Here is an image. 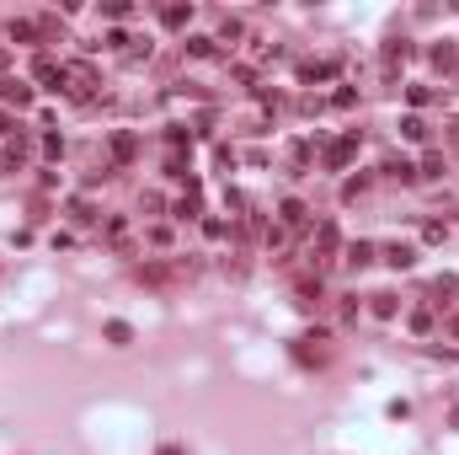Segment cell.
<instances>
[{
	"label": "cell",
	"mask_w": 459,
	"mask_h": 455,
	"mask_svg": "<svg viewBox=\"0 0 459 455\" xmlns=\"http://www.w3.org/2000/svg\"><path fill=\"white\" fill-rule=\"evenodd\" d=\"M384 263H390V268H411V263H417V247H411V241H390V247H384Z\"/></svg>",
	"instance_id": "277c9868"
},
{
	"label": "cell",
	"mask_w": 459,
	"mask_h": 455,
	"mask_svg": "<svg viewBox=\"0 0 459 455\" xmlns=\"http://www.w3.org/2000/svg\"><path fill=\"white\" fill-rule=\"evenodd\" d=\"M32 75L43 81V91H64V81H70V70L54 64V59H38V64H32Z\"/></svg>",
	"instance_id": "6da1fadb"
},
{
	"label": "cell",
	"mask_w": 459,
	"mask_h": 455,
	"mask_svg": "<svg viewBox=\"0 0 459 455\" xmlns=\"http://www.w3.org/2000/svg\"><path fill=\"white\" fill-rule=\"evenodd\" d=\"M160 21H166V27H187V21H193V6H166Z\"/></svg>",
	"instance_id": "30bf717a"
},
{
	"label": "cell",
	"mask_w": 459,
	"mask_h": 455,
	"mask_svg": "<svg viewBox=\"0 0 459 455\" xmlns=\"http://www.w3.org/2000/svg\"><path fill=\"white\" fill-rule=\"evenodd\" d=\"M134 134H113V156H118V161H134Z\"/></svg>",
	"instance_id": "8fae6325"
},
{
	"label": "cell",
	"mask_w": 459,
	"mask_h": 455,
	"mask_svg": "<svg viewBox=\"0 0 459 455\" xmlns=\"http://www.w3.org/2000/svg\"><path fill=\"white\" fill-rule=\"evenodd\" d=\"M11 43H38V27L32 21H11Z\"/></svg>",
	"instance_id": "4fadbf2b"
},
{
	"label": "cell",
	"mask_w": 459,
	"mask_h": 455,
	"mask_svg": "<svg viewBox=\"0 0 459 455\" xmlns=\"http://www.w3.org/2000/svg\"><path fill=\"white\" fill-rule=\"evenodd\" d=\"M443 236H449V225H443V220H427V225H422V241H443Z\"/></svg>",
	"instance_id": "ac0fdd59"
},
{
	"label": "cell",
	"mask_w": 459,
	"mask_h": 455,
	"mask_svg": "<svg viewBox=\"0 0 459 455\" xmlns=\"http://www.w3.org/2000/svg\"><path fill=\"white\" fill-rule=\"evenodd\" d=\"M353 156H358V140H353V134H347V140H337V145H326V166H331V171H342Z\"/></svg>",
	"instance_id": "7a4b0ae2"
},
{
	"label": "cell",
	"mask_w": 459,
	"mask_h": 455,
	"mask_svg": "<svg viewBox=\"0 0 459 455\" xmlns=\"http://www.w3.org/2000/svg\"><path fill=\"white\" fill-rule=\"evenodd\" d=\"M43 156H48V161H59V156H64V140H59V134H48V140H43Z\"/></svg>",
	"instance_id": "ffe728a7"
},
{
	"label": "cell",
	"mask_w": 459,
	"mask_h": 455,
	"mask_svg": "<svg viewBox=\"0 0 459 455\" xmlns=\"http://www.w3.org/2000/svg\"><path fill=\"white\" fill-rule=\"evenodd\" d=\"M278 220H283V225H304V204H300V198H289V204L278 209Z\"/></svg>",
	"instance_id": "7c38bea8"
},
{
	"label": "cell",
	"mask_w": 459,
	"mask_h": 455,
	"mask_svg": "<svg viewBox=\"0 0 459 455\" xmlns=\"http://www.w3.org/2000/svg\"><path fill=\"white\" fill-rule=\"evenodd\" d=\"M422 171H427V177H443V156H438V150H433V156L422 161Z\"/></svg>",
	"instance_id": "44dd1931"
},
{
	"label": "cell",
	"mask_w": 459,
	"mask_h": 455,
	"mask_svg": "<svg viewBox=\"0 0 459 455\" xmlns=\"http://www.w3.org/2000/svg\"><path fill=\"white\" fill-rule=\"evenodd\" d=\"M400 134H406V140H427V124H422V118H400Z\"/></svg>",
	"instance_id": "5bb4252c"
},
{
	"label": "cell",
	"mask_w": 459,
	"mask_h": 455,
	"mask_svg": "<svg viewBox=\"0 0 459 455\" xmlns=\"http://www.w3.org/2000/svg\"><path fill=\"white\" fill-rule=\"evenodd\" d=\"M454 59H459V54L449 48V43H438V48H433V64H438V70H454Z\"/></svg>",
	"instance_id": "2e32d148"
},
{
	"label": "cell",
	"mask_w": 459,
	"mask_h": 455,
	"mask_svg": "<svg viewBox=\"0 0 459 455\" xmlns=\"http://www.w3.org/2000/svg\"><path fill=\"white\" fill-rule=\"evenodd\" d=\"M0 102H17V107H27V102H32V91H27L21 81H0Z\"/></svg>",
	"instance_id": "ba28073f"
},
{
	"label": "cell",
	"mask_w": 459,
	"mask_h": 455,
	"mask_svg": "<svg viewBox=\"0 0 459 455\" xmlns=\"http://www.w3.org/2000/svg\"><path fill=\"white\" fill-rule=\"evenodd\" d=\"M374 263V241H353L347 247V268H369Z\"/></svg>",
	"instance_id": "52a82bcc"
},
{
	"label": "cell",
	"mask_w": 459,
	"mask_h": 455,
	"mask_svg": "<svg viewBox=\"0 0 459 455\" xmlns=\"http://www.w3.org/2000/svg\"><path fill=\"white\" fill-rule=\"evenodd\" d=\"M107 343H113V349H128V343H134V327H128V322H107Z\"/></svg>",
	"instance_id": "9c48e42d"
},
{
	"label": "cell",
	"mask_w": 459,
	"mask_h": 455,
	"mask_svg": "<svg viewBox=\"0 0 459 455\" xmlns=\"http://www.w3.org/2000/svg\"><path fill=\"white\" fill-rule=\"evenodd\" d=\"M395 295H374V316H380V322H390V316H395Z\"/></svg>",
	"instance_id": "9a60e30c"
},
{
	"label": "cell",
	"mask_w": 459,
	"mask_h": 455,
	"mask_svg": "<svg viewBox=\"0 0 459 455\" xmlns=\"http://www.w3.org/2000/svg\"><path fill=\"white\" fill-rule=\"evenodd\" d=\"M342 247V236H337V225H320L315 230V263H326V257H331V252Z\"/></svg>",
	"instance_id": "5b68a950"
},
{
	"label": "cell",
	"mask_w": 459,
	"mask_h": 455,
	"mask_svg": "<svg viewBox=\"0 0 459 455\" xmlns=\"http://www.w3.org/2000/svg\"><path fill=\"white\" fill-rule=\"evenodd\" d=\"M6 161H11V166L27 161V140H11V145H6Z\"/></svg>",
	"instance_id": "d6986e66"
},
{
	"label": "cell",
	"mask_w": 459,
	"mask_h": 455,
	"mask_svg": "<svg viewBox=\"0 0 459 455\" xmlns=\"http://www.w3.org/2000/svg\"><path fill=\"white\" fill-rule=\"evenodd\" d=\"M454 337H459V316H454Z\"/></svg>",
	"instance_id": "cb8c5ba5"
},
{
	"label": "cell",
	"mask_w": 459,
	"mask_h": 455,
	"mask_svg": "<svg viewBox=\"0 0 459 455\" xmlns=\"http://www.w3.org/2000/svg\"><path fill=\"white\" fill-rule=\"evenodd\" d=\"M6 129H11V118H6V113H0V134H6Z\"/></svg>",
	"instance_id": "603a6c76"
},
{
	"label": "cell",
	"mask_w": 459,
	"mask_h": 455,
	"mask_svg": "<svg viewBox=\"0 0 459 455\" xmlns=\"http://www.w3.org/2000/svg\"><path fill=\"white\" fill-rule=\"evenodd\" d=\"M320 343H326V337H300V349H294V359H300V364H326V349H320Z\"/></svg>",
	"instance_id": "3957f363"
},
{
	"label": "cell",
	"mask_w": 459,
	"mask_h": 455,
	"mask_svg": "<svg viewBox=\"0 0 459 455\" xmlns=\"http://www.w3.org/2000/svg\"><path fill=\"white\" fill-rule=\"evenodd\" d=\"M187 54H198V59H208V54H214V38H187Z\"/></svg>",
	"instance_id": "e0dca14e"
},
{
	"label": "cell",
	"mask_w": 459,
	"mask_h": 455,
	"mask_svg": "<svg viewBox=\"0 0 459 455\" xmlns=\"http://www.w3.org/2000/svg\"><path fill=\"white\" fill-rule=\"evenodd\" d=\"M384 177H395V183H411V177H417V166L406 161V156H390V161H384Z\"/></svg>",
	"instance_id": "8992f818"
},
{
	"label": "cell",
	"mask_w": 459,
	"mask_h": 455,
	"mask_svg": "<svg viewBox=\"0 0 459 455\" xmlns=\"http://www.w3.org/2000/svg\"><path fill=\"white\" fill-rule=\"evenodd\" d=\"M155 455H187V450H182V445H160Z\"/></svg>",
	"instance_id": "7402d4cb"
}]
</instances>
